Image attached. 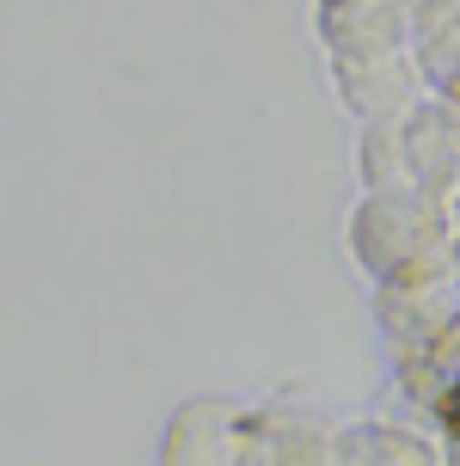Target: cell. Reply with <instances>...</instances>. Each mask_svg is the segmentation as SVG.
<instances>
[{
  "label": "cell",
  "instance_id": "6da1fadb",
  "mask_svg": "<svg viewBox=\"0 0 460 466\" xmlns=\"http://www.w3.org/2000/svg\"><path fill=\"white\" fill-rule=\"evenodd\" d=\"M276 418L228 393H190L172 405L154 442V466H271Z\"/></svg>",
  "mask_w": 460,
  "mask_h": 466
},
{
  "label": "cell",
  "instance_id": "7a4b0ae2",
  "mask_svg": "<svg viewBox=\"0 0 460 466\" xmlns=\"http://www.w3.org/2000/svg\"><path fill=\"white\" fill-rule=\"evenodd\" d=\"M344 454H350V466H442V448L424 442L417 430H399V423H356V430H344Z\"/></svg>",
  "mask_w": 460,
  "mask_h": 466
},
{
  "label": "cell",
  "instance_id": "3957f363",
  "mask_svg": "<svg viewBox=\"0 0 460 466\" xmlns=\"http://www.w3.org/2000/svg\"><path fill=\"white\" fill-rule=\"evenodd\" d=\"M271 466H350L344 430L320 418H276V461Z\"/></svg>",
  "mask_w": 460,
  "mask_h": 466
}]
</instances>
